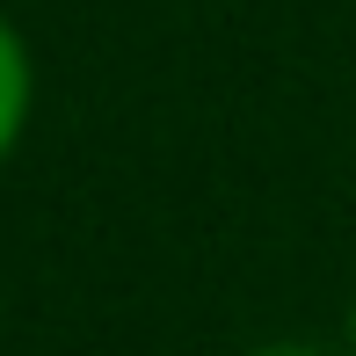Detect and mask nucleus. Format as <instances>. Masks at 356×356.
Wrapping results in <instances>:
<instances>
[{
	"instance_id": "nucleus-2",
	"label": "nucleus",
	"mask_w": 356,
	"mask_h": 356,
	"mask_svg": "<svg viewBox=\"0 0 356 356\" xmlns=\"http://www.w3.org/2000/svg\"><path fill=\"white\" fill-rule=\"evenodd\" d=\"M248 356H334V349H320V342H262V349H248Z\"/></svg>"
},
{
	"instance_id": "nucleus-1",
	"label": "nucleus",
	"mask_w": 356,
	"mask_h": 356,
	"mask_svg": "<svg viewBox=\"0 0 356 356\" xmlns=\"http://www.w3.org/2000/svg\"><path fill=\"white\" fill-rule=\"evenodd\" d=\"M29 51H22V37H15V22H0V160L15 153V138H22V124H29Z\"/></svg>"
},
{
	"instance_id": "nucleus-3",
	"label": "nucleus",
	"mask_w": 356,
	"mask_h": 356,
	"mask_svg": "<svg viewBox=\"0 0 356 356\" xmlns=\"http://www.w3.org/2000/svg\"><path fill=\"white\" fill-rule=\"evenodd\" d=\"M349 356H356V313H349Z\"/></svg>"
}]
</instances>
